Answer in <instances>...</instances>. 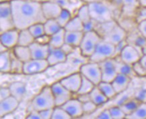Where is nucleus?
<instances>
[{
  "label": "nucleus",
  "instance_id": "412c9836",
  "mask_svg": "<svg viewBox=\"0 0 146 119\" xmlns=\"http://www.w3.org/2000/svg\"><path fill=\"white\" fill-rule=\"evenodd\" d=\"M131 82V78L130 76L118 73L111 83L117 94H119L127 90V88L129 86Z\"/></svg>",
  "mask_w": 146,
  "mask_h": 119
},
{
  "label": "nucleus",
  "instance_id": "2eb2a0df",
  "mask_svg": "<svg viewBox=\"0 0 146 119\" xmlns=\"http://www.w3.org/2000/svg\"><path fill=\"white\" fill-rule=\"evenodd\" d=\"M76 16L81 20V21L84 24V31H90L95 30L97 24L92 19L90 14L89 7L88 3H84L82 5L77 12Z\"/></svg>",
  "mask_w": 146,
  "mask_h": 119
},
{
  "label": "nucleus",
  "instance_id": "49530a36",
  "mask_svg": "<svg viewBox=\"0 0 146 119\" xmlns=\"http://www.w3.org/2000/svg\"><path fill=\"white\" fill-rule=\"evenodd\" d=\"M135 19L137 23L142 21V20H146V7H139L137 12Z\"/></svg>",
  "mask_w": 146,
  "mask_h": 119
},
{
  "label": "nucleus",
  "instance_id": "864d4df0",
  "mask_svg": "<svg viewBox=\"0 0 146 119\" xmlns=\"http://www.w3.org/2000/svg\"><path fill=\"white\" fill-rule=\"evenodd\" d=\"M61 49L62 50L67 56H69L71 54L74 52L75 49H76V48L74 47V46L72 45H70V44L65 43L62 46H61Z\"/></svg>",
  "mask_w": 146,
  "mask_h": 119
},
{
  "label": "nucleus",
  "instance_id": "39448f33",
  "mask_svg": "<svg viewBox=\"0 0 146 119\" xmlns=\"http://www.w3.org/2000/svg\"><path fill=\"white\" fill-rule=\"evenodd\" d=\"M115 45L102 39L99 42L93 54L89 58L88 61L100 63L107 59L115 58Z\"/></svg>",
  "mask_w": 146,
  "mask_h": 119
},
{
  "label": "nucleus",
  "instance_id": "f8f14e48",
  "mask_svg": "<svg viewBox=\"0 0 146 119\" xmlns=\"http://www.w3.org/2000/svg\"><path fill=\"white\" fill-rule=\"evenodd\" d=\"M127 37V31L117 22L115 26L102 37V39L109 43L117 45L122 41L126 40Z\"/></svg>",
  "mask_w": 146,
  "mask_h": 119
},
{
  "label": "nucleus",
  "instance_id": "c756f323",
  "mask_svg": "<svg viewBox=\"0 0 146 119\" xmlns=\"http://www.w3.org/2000/svg\"><path fill=\"white\" fill-rule=\"evenodd\" d=\"M65 30L64 28H61L57 33H54L50 37V41L48 45L50 48H61L65 44Z\"/></svg>",
  "mask_w": 146,
  "mask_h": 119
},
{
  "label": "nucleus",
  "instance_id": "bb28decb",
  "mask_svg": "<svg viewBox=\"0 0 146 119\" xmlns=\"http://www.w3.org/2000/svg\"><path fill=\"white\" fill-rule=\"evenodd\" d=\"M14 55L22 62L25 63L32 59L31 52L29 46H23L17 45L11 50Z\"/></svg>",
  "mask_w": 146,
  "mask_h": 119
},
{
  "label": "nucleus",
  "instance_id": "4be33fe9",
  "mask_svg": "<svg viewBox=\"0 0 146 119\" xmlns=\"http://www.w3.org/2000/svg\"><path fill=\"white\" fill-rule=\"evenodd\" d=\"M67 56L61 48H50L47 61L50 66H53L67 61Z\"/></svg>",
  "mask_w": 146,
  "mask_h": 119
},
{
  "label": "nucleus",
  "instance_id": "cd10ccee",
  "mask_svg": "<svg viewBox=\"0 0 146 119\" xmlns=\"http://www.w3.org/2000/svg\"><path fill=\"white\" fill-rule=\"evenodd\" d=\"M141 103L142 102L135 97L133 98L125 100L124 102H123L122 103L119 105V106L121 107V109L123 110L125 115L127 116L129 115L133 114Z\"/></svg>",
  "mask_w": 146,
  "mask_h": 119
},
{
  "label": "nucleus",
  "instance_id": "79ce46f5",
  "mask_svg": "<svg viewBox=\"0 0 146 119\" xmlns=\"http://www.w3.org/2000/svg\"><path fill=\"white\" fill-rule=\"evenodd\" d=\"M51 119H72V117L61 107H54Z\"/></svg>",
  "mask_w": 146,
  "mask_h": 119
},
{
  "label": "nucleus",
  "instance_id": "ea45409f",
  "mask_svg": "<svg viewBox=\"0 0 146 119\" xmlns=\"http://www.w3.org/2000/svg\"><path fill=\"white\" fill-rule=\"evenodd\" d=\"M96 85L92 82L90 80L87 79L86 78L82 76V80L81 86L80 87L79 90L77 92L76 94H89Z\"/></svg>",
  "mask_w": 146,
  "mask_h": 119
},
{
  "label": "nucleus",
  "instance_id": "ddd939ff",
  "mask_svg": "<svg viewBox=\"0 0 146 119\" xmlns=\"http://www.w3.org/2000/svg\"><path fill=\"white\" fill-rule=\"evenodd\" d=\"M102 72V81L111 82L117 75L115 58L107 59L99 63Z\"/></svg>",
  "mask_w": 146,
  "mask_h": 119
},
{
  "label": "nucleus",
  "instance_id": "2f4dec72",
  "mask_svg": "<svg viewBox=\"0 0 146 119\" xmlns=\"http://www.w3.org/2000/svg\"><path fill=\"white\" fill-rule=\"evenodd\" d=\"M35 42L34 38L29 29H24L20 30L19 37H18V45L23 46H30L33 42Z\"/></svg>",
  "mask_w": 146,
  "mask_h": 119
},
{
  "label": "nucleus",
  "instance_id": "4d7b16f0",
  "mask_svg": "<svg viewBox=\"0 0 146 119\" xmlns=\"http://www.w3.org/2000/svg\"><path fill=\"white\" fill-rule=\"evenodd\" d=\"M50 36H48V35L44 34L43 36L35 39V42H38V43L42 44H48L50 41Z\"/></svg>",
  "mask_w": 146,
  "mask_h": 119
},
{
  "label": "nucleus",
  "instance_id": "603ef678",
  "mask_svg": "<svg viewBox=\"0 0 146 119\" xmlns=\"http://www.w3.org/2000/svg\"><path fill=\"white\" fill-rule=\"evenodd\" d=\"M54 109V108H53ZM53 109H45L39 111L40 112L41 118L42 119H51L52 115H53Z\"/></svg>",
  "mask_w": 146,
  "mask_h": 119
},
{
  "label": "nucleus",
  "instance_id": "7c9ffc66",
  "mask_svg": "<svg viewBox=\"0 0 146 119\" xmlns=\"http://www.w3.org/2000/svg\"><path fill=\"white\" fill-rule=\"evenodd\" d=\"M89 95L91 101L96 104L98 107L104 105L109 100L97 86H95L93 90L89 93Z\"/></svg>",
  "mask_w": 146,
  "mask_h": 119
},
{
  "label": "nucleus",
  "instance_id": "6e6d98bb",
  "mask_svg": "<svg viewBox=\"0 0 146 119\" xmlns=\"http://www.w3.org/2000/svg\"><path fill=\"white\" fill-rule=\"evenodd\" d=\"M27 119H42L41 118L40 112L39 111L35 110H31L27 116H26Z\"/></svg>",
  "mask_w": 146,
  "mask_h": 119
},
{
  "label": "nucleus",
  "instance_id": "5fc2aeb1",
  "mask_svg": "<svg viewBox=\"0 0 146 119\" xmlns=\"http://www.w3.org/2000/svg\"><path fill=\"white\" fill-rule=\"evenodd\" d=\"M98 119H112L111 115L109 111V109H105L102 110L98 116H96Z\"/></svg>",
  "mask_w": 146,
  "mask_h": 119
},
{
  "label": "nucleus",
  "instance_id": "c03bdc74",
  "mask_svg": "<svg viewBox=\"0 0 146 119\" xmlns=\"http://www.w3.org/2000/svg\"><path fill=\"white\" fill-rule=\"evenodd\" d=\"M132 68L134 73L137 76H139V77H145L146 76V70L141 63L140 62V61L134 63L132 65Z\"/></svg>",
  "mask_w": 146,
  "mask_h": 119
},
{
  "label": "nucleus",
  "instance_id": "393cba45",
  "mask_svg": "<svg viewBox=\"0 0 146 119\" xmlns=\"http://www.w3.org/2000/svg\"><path fill=\"white\" fill-rule=\"evenodd\" d=\"M12 66V50L0 53V71L1 73H11Z\"/></svg>",
  "mask_w": 146,
  "mask_h": 119
},
{
  "label": "nucleus",
  "instance_id": "dca6fc26",
  "mask_svg": "<svg viewBox=\"0 0 146 119\" xmlns=\"http://www.w3.org/2000/svg\"><path fill=\"white\" fill-rule=\"evenodd\" d=\"M72 118H78L84 114L82 103L77 98H72L61 106Z\"/></svg>",
  "mask_w": 146,
  "mask_h": 119
},
{
  "label": "nucleus",
  "instance_id": "72a5a7b5",
  "mask_svg": "<svg viewBox=\"0 0 146 119\" xmlns=\"http://www.w3.org/2000/svg\"><path fill=\"white\" fill-rule=\"evenodd\" d=\"M99 89L102 91L103 94L107 97L108 99L115 97L116 95H117V92L114 88V87L112 84L111 82H108L101 81L100 83L97 85Z\"/></svg>",
  "mask_w": 146,
  "mask_h": 119
},
{
  "label": "nucleus",
  "instance_id": "4c0bfd02",
  "mask_svg": "<svg viewBox=\"0 0 146 119\" xmlns=\"http://www.w3.org/2000/svg\"><path fill=\"white\" fill-rule=\"evenodd\" d=\"M73 14L71 13L70 11L66 10V9H63L59 16L56 18L58 23L61 27L64 28L66 24L70 22V20L73 18Z\"/></svg>",
  "mask_w": 146,
  "mask_h": 119
},
{
  "label": "nucleus",
  "instance_id": "de8ad7c7",
  "mask_svg": "<svg viewBox=\"0 0 146 119\" xmlns=\"http://www.w3.org/2000/svg\"><path fill=\"white\" fill-rule=\"evenodd\" d=\"M135 98L141 102L146 103V87L140 88L135 94Z\"/></svg>",
  "mask_w": 146,
  "mask_h": 119
},
{
  "label": "nucleus",
  "instance_id": "423d86ee",
  "mask_svg": "<svg viewBox=\"0 0 146 119\" xmlns=\"http://www.w3.org/2000/svg\"><path fill=\"white\" fill-rule=\"evenodd\" d=\"M15 28L14 17L10 1H1L0 3V31L1 33Z\"/></svg>",
  "mask_w": 146,
  "mask_h": 119
},
{
  "label": "nucleus",
  "instance_id": "0e129e2a",
  "mask_svg": "<svg viewBox=\"0 0 146 119\" xmlns=\"http://www.w3.org/2000/svg\"><path fill=\"white\" fill-rule=\"evenodd\" d=\"M141 52L143 55H146V46H145V47H143V48H142Z\"/></svg>",
  "mask_w": 146,
  "mask_h": 119
},
{
  "label": "nucleus",
  "instance_id": "a878e982",
  "mask_svg": "<svg viewBox=\"0 0 146 119\" xmlns=\"http://www.w3.org/2000/svg\"><path fill=\"white\" fill-rule=\"evenodd\" d=\"M84 31H65V43L70 44L76 48H79L83 38Z\"/></svg>",
  "mask_w": 146,
  "mask_h": 119
},
{
  "label": "nucleus",
  "instance_id": "a19ab883",
  "mask_svg": "<svg viewBox=\"0 0 146 119\" xmlns=\"http://www.w3.org/2000/svg\"><path fill=\"white\" fill-rule=\"evenodd\" d=\"M28 29L35 39L45 34L44 23H37L33 24Z\"/></svg>",
  "mask_w": 146,
  "mask_h": 119
},
{
  "label": "nucleus",
  "instance_id": "e2e57ef3",
  "mask_svg": "<svg viewBox=\"0 0 146 119\" xmlns=\"http://www.w3.org/2000/svg\"><path fill=\"white\" fill-rule=\"evenodd\" d=\"M82 1H84L85 3H89L92 2H94V1H100V0H82Z\"/></svg>",
  "mask_w": 146,
  "mask_h": 119
},
{
  "label": "nucleus",
  "instance_id": "680f3d73",
  "mask_svg": "<svg viewBox=\"0 0 146 119\" xmlns=\"http://www.w3.org/2000/svg\"><path fill=\"white\" fill-rule=\"evenodd\" d=\"M0 45H1V48H0V53L3 52H5V51H7V50H11L7 49V48L5 47L4 45H3L2 44H1Z\"/></svg>",
  "mask_w": 146,
  "mask_h": 119
},
{
  "label": "nucleus",
  "instance_id": "5701e85b",
  "mask_svg": "<svg viewBox=\"0 0 146 119\" xmlns=\"http://www.w3.org/2000/svg\"><path fill=\"white\" fill-rule=\"evenodd\" d=\"M9 88L10 89L12 96L19 100L20 102L22 101L27 93L26 84L20 81H15L10 84Z\"/></svg>",
  "mask_w": 146,
  "mask_h": 119
},
{
  "label": "nucleus",
  "instance_id": "9b49d317",
  "mask_svg": "<svg viewBox=\"0 0 146 119\" xmlns=\"http://www.w3.org/2000/svg\"><path fill=\"white\" fill-rule=\"evenodd\" d=\"M142 53L135 46L131 44H127L125 46L121 54L119 56V58L126 64L133 65L140 60L142 56Z\"/></svg>",
  "mask_w": 146,
  "mask_h": 119
},
{
  "label": "nucleus",
  "instance_id": "1a4fd4ad",
  "mask_svg": "<svg viewBox=\"0 0 146 119\" xmlns=\"http://www.w3.org/2000/svg\"><path fill=\"white\" fill-rule=\"evenodd\" d=\"M50 88L55 99L56 107H61L73 98L72 96L74 94L63 86L60 81L56 82L50 85Z\"/></svg>",
  "mask_w": 146,
  "mask_h": 119
},
{
  "label": "nucleus",
  "instance_id": "9d476101",
  "mask_svg": "<svg viewBox=\"0 0 146 119\" xmlns=\"http://www.w3.org/2000/svg\"><path fill=\"white\" fill-rule=\"evenodd\" d=\"M47 60L32 58L28 62L24 63L23 74L33 75L43 72L49 67Z\"/></svg>",
  "mask_w": 146,
  "mask_h": 119
},
{
  "label": "nucleus",
  "instance_id": "473e14b6",
  "mask_svg": "<svg viewBox=\"0 0 146 119\" xmlns=\"http://www.w3.org/2000/svg\"><path fill=\"white\" fill-rule=\"evenodd\" d=\"M64 29L68 31H84V24L78 16H74L66 24Z\"/></svg>",
  "mask_w": 146,
  "mask_h": 119
},
{
  "label": "nucleus",
  "instance_id": "58836bf2",
  "mask_svg": "<svg viewBox=\"0 0 146 119\" xmlns=\"http://www.w3.org/2000/svg\"><path fill=\"white\" fill-rule=\"evenodd\" d=\"M24 62L20 61L15 56L12 51V66H11V73L20 74H23Z\"/></svg>",
  "mask_w": 146,
  "mask_h": 119
},
{
  "label": "nucleus",
  "instance_id": "f257e3e1",
  "mask_svg": "<svg viewBox=\"0 0 146 119\" xmlns=\"http://www.w3.org/2000/svg\"><path fill=\"white\" fill-rule=\"evenodd\" d=\"M15 27L19 30L28 29L33 24L44 23L42 1L10 0Z\"/></svg>",
  "mask_w": 146,
  "mask_h": 119
},
{
  "label": "nucleus",
  "instance_id": "f704fd0d",
  "mask_svg": "<svg viewBox=\"0 0 146 119\" xmlns=\"http://www.w3.org/2000/svg\"><path fill=\"white\" fill-rule=\"evenodd\" d=\"M44 26L45 34L49 36H51L54 33H57L61 28H63L55 19L46 20V22L44 23Z\"/></svg>",
  "mask_w": 146,
  "mask_h": 119
},
{
  "label": "nucleus",
  "instance_id": "f03ea898",
  "mask_svg": "<svg viewBox=\"0 0 146 119\" xmlns=\"http://www.w3.org/2000/svg\"><path fill=\"white\" fill-rule=\"evenodd\" d=\"M88 5L92 19L98 24L118 21L121 18V11L112 0H100Z\"/></svg>",
  "mask_w": 146,
  "mask_h": 119
},
{
  "label": "nucleus",
  "instance_id": "052dcab7",
  "mask_svg": "<svg viewBox=\"0 0 146 119\" xmlns=\"http://www.w3.org/2000/svg\"><path fill=\"white\" fill-rule=\"evenodd\" d=\"M139 1V4L141 7H146V0H138Z\"/></svg>",
  "mask_w": 146,
  "mask_h": 119
},
{
  "label": "nucleus",
  "instance_id": "f3484780",
  "mask_svg": "<svg viewBox=\"0 0 146 119\" xmlns=\"http://www.w3.org/2000/svg\"><path fill=\"white\" fill-rule=\"evenodd\" d=\"M62 10L61 5L53 0L42 1V10L46 20L56 19Z\"/></svg>",
  "mask_w": 146,
  "mask_h": 119
},
{
  "label": "nucleus",
  "instance_id": "6e6552de",
  "mask_svg": "<svg viewBox=\"0 0 146 119\" xmlns=\"http://www.w3.org/2000/svg\"><path fill=\"white\" fill-rule=\"evenodd\" d=\"M121 11V18H135L140 7L138 0H112Z\"/></svg>",
  "mask_w": 146,
  "mask_h": 119
},
{
  "label": "nucleus",
  "instance_id": "7ed1b4c3",
  "mask_svg": "<svg viewBox=\"0 0 146 119\" xmlns=\"http://www.w3.org/2000/svg\"><path fill=\"white\" fill-rule=\"evenodd\" d=\"M31 110L40 111L45 109H53L56 107L55 101L50 86H45L31 100Z\"/></svg>",
  "mask_w": 146,
  "mask_h": 119
},
{
  "label": "nucleus",
  "instance_id": "4468645a",
  "mask_svg": "<svg viewBox=\"0 0 146 119\" xmlns=\"http://www.w3.org/2000/svg\"><path fill=\"white\" fill-rule=\"evenodd\" d=\"M82 80V76L81 73L78 72L65 76L59 81L67 90H70L74 94H76L81 86Z\"/></svg>",
  "mask_w": 146,
  "mask_h": 119
},
{
  "label": "nucleus",
  "instance_id": "20e7f679",
  "mask_svg": "<svg viewBox=\"0 0 146 119\" xmlns=\"http://www.w3.org/2000/svg\"><path fill=\"white\" fill-rule=\"evenodd\" d=\"M102 40V37L96 30L84 32L82 42L78 48L81 54L84 57L89 59V58L93 54L99 42Z\"/></svg>",
  "mask_w": 146,
  "mask_h": 119
},
{
  "label": "nucleus",
  "instance_id": "c9c22d12",
  "mask_svg": "<svg viewBox=\"0 0 146 119\" xmlns=\"http://www.w3.org/2000/svg\"><path fill=\"white\" fill-rule=\"evenodd\" d=\"M117 21L115 20V21L105 22V23L102 24H97L95 30L100 34V36L102 37H102L104 36L106 33H107L110 29L115 26L116 24H117Z\"/></svg>",
  "mask_w": 146,
  "mask_h": 119
},
{
  "label": "nucleus",
  "instance_id": "8fccbe9b",
  "mask_svg": "<svg viewBox=\"0 0 146 119\" xmlns=\"http://www.w3.org/2000/svg\"><path fill=\"white\" fill-rule=\"evenodd\" d=\"M128 44L127 40H125L121 42L117 45H115V58L119 56L121 54V51H122L123 48H125V46Z\"/></svg>",
  "mask_w": 146,
  "mask_h": 119
},
{
  "label": "nucleus",
  "instance_id": "a211bd4d",
  "mask_svg": "<svg viewBox=\"0 0 146 119\" xmlns=\"http://www.w3.org/2000/svg\"><path fill=\"white\" fill-rule=\"evenodd\" d=\"M20 30L17 28H13L1 33L0 42L7 49L12 50L15 46L18 45V37Z\"/></svg>",
  "mask_w": 146,
  "mask_h": 119
},
{
  "label": "nucleus",
  "instance_id": "aec40b11",
  "mask_svg": "<svg viewBox=\"0 0 146 119\" xmlns=\"http://www.w3.org/2000/svg\"><path fill=\"white\" fill-rule=\"evenodd\" d=\"M32 58L46 60L49 54L50 47L48 44H42L35 42L29 46Z\"/></svg>",
  "mask_w": 146,
  "mask_h": 119
},
{
  "label": "nucleus",
  "instance_id": "e433bc0d",
  "mask_svg": "<svg viewBox=\"0 0 146 119\" xmlns=\"http://www.w3.org/2000/svg\"><path fill=\"white\" fill-rule=\"evenodd\" d=\"M127 119H146V103L142 102L135 112L126 117Z\"/></svg>",
  "mask_w": 146,
  "mask_h": 119
},
{
  "label": "nucleus",
  "instance_id": "bf43d9fd",
  "mask_svg": "<svg viewBox=\"0 0 146 119\" xmlns=\"http://www.w3.org/2000/svg\"><path fill=\"white\" fill-rule=\"evenodd\" d=\"M140 62L141 63L142 65L144 66V68L146 70V55H143L140 58Z\"/></svg>",
  "mask_w": 146,
  "mask_h": 119
},
{
  "label": "nucleus",
  "instance_id": "3c124183",
  "mask_svg": "<svg viewBox=\"0 0 146 119\" xmlns=\"http://www.w3.org/2000/svg\"><path fill=\"white\" fill-rule=\"evenodd\" d=\"M137 27L140 33L146 39V20L138 22Z\"/></svg>",
  "mask_w": 146,
  "mask_h": 119
},
{
  "label": "nucleus",
  "instance_id": "13d9d810",
  "mask_svg": "<svg viewBox=\"0 0 146 119\" xmlns=\"http://www.w3.org/2000/svg\"><path fill=\"white\" fill-rule=\"evenodd\" d=\"M77 98L80 100V102H82V103H86L88 101L90 100V97L89 94H76Z\"/></svg>",
  "mask_w": 146,
  "mask_h": 119
},
{
  "label": "nucleus",
  "instance_id": "a18cd8bd",
  "mask_svg": "<svg viewBox=\"0 0 146 119\" xmlns=\"http://www.w3.org/2000/svg\"><path fill=\"white\" fill-rule=\"evenodd\" d=\"M82 106H83V110H84V114H91L94 112L96 110L97 107V106L96 104L94 103L92 101L90 100V101H88L86 103H82Z\"/></svg>",
  "mask_w": 146,
  "mask_h": 119
},
{
  "label": "nucleus",
  "instance_id": "0eeeda50",
  "mask_svg": "<svg viewBox=\"0 0 146 119\" xmlns=\"http://www.w3.org/2000/svg\"><path fill=\"white\" fill-rule=\"evenodd\" d=\"M79 72L82 76L86 78L96 86L102 81V72L99 63L88 61L80 66Z\"/></svg>",
  "mask_w": 146,
  "mask_h": 119
},
{
  "label": "nucleus",
  "instance_id": "09e8293b",
  "mask_svg": "<svg viewBox=\"0 0 146 119\" xmlns=\"http://www.w3.org/2000/svg\"><path fill=\"white\" fill-rule=\"evenodd\" d=\"M12 96L10 88L8 87H1L0 88V100L5 99Z\"/></svg>",
  "mask_w": 146,
  "mask_h": 119
},
{
  "label": "nucleus",
  "instance_id": "b1692460",
  "mask_svg": "<svg viewBox=\"0 0 146 119\" xmlns=\"http://www.w3.org/2000/svg\"><path fill=\"white\" fill-rule=\"evenodd\" d=\"M53 1L59 3L63 9H66L70 11L74 16H76L80 7L85 3L82 0H53Z\"/></svg>",
  "mask_w": 146,
  "mask_h": 119
},
{
  "label": "nucleus",
  "instance_id": "c85d7f7f",
  "mask_svg": "<svg viewBox=\"0 0 146 119\" xmlns=\"http://www.w3.org/2000/svg\"><path fill=\"white\" fill-rule=\"evenodd\" d=\"M114 58H115L116 68H117L118 73L125 74V75L130 76L131 78L133 77H134V76H136L135 74L134 73L133 70L132 65L123 62L119 58V56Z\"/></svg>",
  "mask_w": 146,
  "mask_h": 119
},
{
  "label": "nucleus",
  "instance_id": "37998d69",
  "mask_svg": "<svg viewBox=\"0 0 146 119\" xmlns=\"http://www.w3.org/2000/svg\"><path fill=\"white\" fill-rule=\"evenodd\" d=\"M109 111L112 119H125L126 115L119 105L109 108Z\"/></svg>",
  "mask_w": 146,
  "mask_h": 119
},
{
  "label": "nucleus",
  "instance_id": "6ab92c4d",
  "mask_svg": "<svg viewBox=\"0 0 146 119\" xmlns=\"http://www.w3.org/2000/svg\"><path fill=\"white\" fill-rule=\"evenodd\" d=\"M20 102L14 96L0 100V116L1 118L9 114H12L19 107Z\"/></svg>",
  "mask_w": 146,
  "mask_h": 119
}]
</instances>
